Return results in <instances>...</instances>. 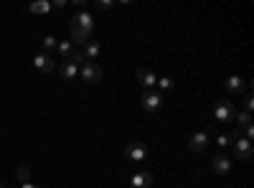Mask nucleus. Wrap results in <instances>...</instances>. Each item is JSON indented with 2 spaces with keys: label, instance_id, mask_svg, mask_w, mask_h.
I'll return each instance as SVG.
<instances>
[{
  "label": "nucleus",
  "instance_id": "f8f14e48",
  "mask_svg": "<svg viewBox=\"0 0 254 188\" xmlns=\"http://www.w3.org/2000/svg\"><path fill=\"white\" fill-rule=\"evenodd\" d=\"M76 71H79V66H76V64H71V61H64L61 69H59V76H61L64 81H69V79H74V76H76Z\"/></svg>",
  "mask_w": 254,
  "mask_h": 188
},
{
  "label": "nucleus",
  "instance_id": "4be33fe9",
  "mask_svg": "<svg viewBox=\"0 0 254 188\" xmlns=\"http://www.w3.org/2000/svg\"><path fill=\"white\" fill-rule=\"evenodd\" d=\"M18 181L20 183H28V168H20L18 171Z\"/></svg>",
  "mask_w": 254,
  "mask_h": 188
},
{
  "label": "nucleus",
  "instance_id": "39448f33",
  "mask_svg": "<svg viewBox=\"0 0 254 188\" xmlns=\"http://www.w3.org/2000/svg\"><path fill=\"white\" fill-rule=\"evenodd\" d=\"M137 81L140 87H145V92H153V87L158 84V76L150 69H137Z\"/></svg>",
  "mask_w": 254,
  "mask_h": 188
},
{
  "label": "nucleus",
  "instance_id": "dca6fc26",
  "mask_svg": "<svg viewBox=\"0 0 254 188\" xmlns=\"http://www.w3.org/2000/svg\"><path fill=\"white\" fill-rule=\"evenodd\" d=\"M99 51H102V49H99L97 41H87V46H84V51H81V54H84V59L89 61V59H97V56H99Z\"/></svg>",
  "mask_w": 254,
  "mask_h": 188
},
{
  "label": "nucleus",
  "instance_id": "393cba45",
  "mask_svg": "<svg viewBox=\"0 0 254 188\" xmlns=\"http://www.w3.org/2000/svg\"><path fill=\"white\" fill-rule=\"evenodd\" d=\"M0 188H8V186H3V183H0Z\"/></svg>",
  "mask_w": 254,
  "mask_h": 188
},
{
  "label": "nucleus",
  "instance_id": "0eeeda50",
  "mask_svg": "<svg viewBox=\"0 0 254 188\" xmlns=\"http://www.w3.org/2000/svg\"><path fill=\"white\" fill-rule=\"evenodd\" d=\"M71 26H76V28H81V31H92V33H94V18H92L87 10H81V13L74 15V23H71Z\"/></svg>",
  "mask_w": 254,
  "mask_h": 188
},
{
  "label": "nucleus",
  "instance_id": "5701e85b",
  "mask_svg": "<svg viewBox=\"0 0 254 188\" xmlns=\"http://www.w3.org/2000/svg\"><path fill=\"white\" fill-rule=\"evenodd\" d=\"M97 8H99V10H110L112 3H110V0H102V3H97Z\"/></svg>",
  "mask_w": 254,
  "mask_h": 188
},
{
  "label": "nucleus",
  "instance_id": "f03ea898",
  "mask_svg": "<svg viewBox=\"0 0 254 188\" xmlns=\"http://www.w3.org/2000/svg\"><path fill=\"white\" fill-rule=\"evenodd\" d=\"M79 74L87 84H97V81L102 79V69L97 64H92V61H84V64L79 66Z\"/></svg>",
  "mask_w": 254,
  "mask_h": 188
},
{
  "label": "nucleus",
  "instance_id": "6ab92c4d",
  "mask_svg": "<svg viewBox=\"0 0 254 188\" xmlns=\"http://www.w3.org/2000/svg\"><path fill=\"white\" fill-rule=\"evenodd\" d=\"M56 46H59V44H56L54 36H46V38H44V54H54Z\"/></svg>",
  "mask_w": 254,
  "mask_h": 188
},
{
  "label": "nucleus",
  "instance_id": "9b49d317",
  "mask_svg": "<svg viewBox=\"0 0 254 188\" xmlns=\"http://www.w3.org/2000/svg\"><path fill=\"white\" fill-rule=\"evenodd\" d=\"M229 171H231V160H229L226 155H216V158H214V173L226 176Z\"/></svg>",
  "mask_w": 254,
  "mask_h": 188
},
{
  "label": "nucleus",
  "instance_id": "aec40b11",
  "mask_svg": "<svg viewBox=\"0 0 254 188\" xmlns=\"http://www.w3.org/2000/svg\"><path fill=\"white\" fill-rule=\"evenodd\" d=\"M155 87H160L163 92H171V89H173V79H171V76H163V79H158Z\"/></svg>",
  "mask_w": 254,
  "mask_h": 188
},
{
  "label": "nucleus",
  "instance_id": "ddd939ff",
  "mask_svg": "<svg viewBox=\"0 0 254 188\" xmlns=\"http://www.w3.org/2000/svg\"><path fill=\"white\" fill-rule=\"evenodd\" d=\"M56 51H59V56H64V61H71V56H74V44H71V41H61V44L56 46Z\"/></svg>",
  "mask_w": 254,
  "mask_h": 188
},
{
  "label": "nucleus",
  "instance_id": "f3484780",
  "mask_svg": "<svg viewBox=\"0 0 254 188\" xmlns=\"http://www.w3.org/2000/svg\"><path fill=\"white\" fill-rule=\"evenodd\" d=\"M49 10H51V3H49V0H38V3L31 5V13H38V15H44V13H49Z\"/></svg>",
  "mask_w": 254,
  "mask_h": 188
},
{
  "label": "nucleus",
  "instance_id": "20e7f679",
  "mask_svg": "<svg viewBox=\"0 0 254 188\" xmlns=\"http://www.w3.org/2000/svg\"><path fill=\"white\" fill-rule=\"evenodd\" d=\"M33 66H36L38 71L49 74V71H54L56 61H54V56H51V54H36V56H33Z\"/></svg>",
  "mask_w": 254,
  "mask_h": 188
},
{
  "label": "nucleus",
  "instance_id": "7ed1b4c3",
  "mask_svg": "<svg viewBox=\"0 0 254 188\" xmlns=\"http://www.w3.org/2000/svg\"><path fill=\"white\" fill-rule=\"evenodd\" d=\"M125 155L130 160H135V163H142L147 158V145L145 142H130V145H127V150H125Z\"/></svg>",
  "mask_w": 254,
  "mask_h": 188
},
{
  "label": "nucleus",
  "instance_id": "412c9836",
  "mask_svg": "<svg viewBox=\"0 0 254 188\" xmlns=\"http://www.w3.org/2000/svg\"><path fill=\"white\" fill-rule=\"evenodd\" d=\"M254 110V99H252V94H247V99H244V112H252Z\"/></svg>",
  "mask_w": 254,
  "mask_h": 188
},
{
  "label": "nucleus",
  "instance_id": "a211bd4d",
  "mask_svg": "<svg viewBox=\"0 0 254 188\" xmlns=\"http://www.w3.org/2000/svg\"><path fill=\"white\" fill-rule=\"evenodd\" d=\"M237 122H239V127H252V115L249 112H237Z\"/></svg>",
  "mask_w": 254,
  "mask_h": 188
},
{
  "label": "nucleus",
  "instance_id": "1a4fd4ad",
  "mask_svg": "<svg viewBox=\"0 0 254 188\" xmlns=\"http://www.w3.org/2000/svg\"><path fill=\"white\" fill-rule=\"evenodd\" d=\"M206 145H208V135L203 130L201 132H193V135H190V140H188V148L193 150V153H201Z\"/></svg>",
  "mask_w": 254,
  "mask_h": 188
},
{
  "label": "nucleus",
  "instance_id": "4468645a",
  "mask_svg": "<svg viewBox=\"0 0 254 188\" xmlns=\"http://www.w3.org/2000/svg\"><path fill=\"white\" fill-rule=\"evenodd\" d=\"M242 89H244V79H242V76H229V79H226V92L237 94V92H242Z\"/></svg>",
  "mask_w": 254,
  "mask_h": 188
},
{
  "label": "nucleus",
  "instance_id": "f257e3e1",
  "mask_svg": "<svg viewBox=\"0 0 254 188\" xmlns=\"http://www.w3.org/2000/svg\"><path fill=\"white\" fill-rule=\"evenodd\" d=\"M214 117H216L219 122H231V120L237 117L234 104H231V102H224V99L214 102Z\"/></svg>",
  "mask_w": 254,
  "mask_h": 188
},
{
  "label": "nucleus",
  "instance_id": "423d86ee",
  "mask_svg": "<svg viewBox=\"0 0 254 188\" xmlns=\"http://www.w3.org/2000/svg\"><path fill=\"white\" fill-rule=\"evenodd\" d=\"M234 153H237L239 160H249V158H252V140H247V137H237V142H234Z\"/></svg>",
  "mask_w": 254,
  "mask_h": 188
},
{
  "label": "nucleus",
  "instance_id": "2eb2a0df",
  "mask_svg": "<svg viewBox=\"0 0 254 188\" xmlns=\"http://www.w3.org/2000/svg\"><path fill=\"white\" fill-rule=\"evenodd\" d=\"M71 38L76 44H87V41H92V31H81V28L71 26Z\"/></svg>",
  "mask_w": 254,
  "mask_h": 188
},
{
  "label": "nucleus",
  "instance_id": "9d476101",
  "mask_svg": "<svg viewBox=\"0 0 254 188\" xmlns=\"http://www.w3.org/2000/svg\"><path fill=\"white\" fill-rule=\"evenodd\" d=\"M153 183H155L153 173H135V176L130 178V186H132V188H150Z\"/></svg>",
  "mask_w": 254,
  "mask_h": 188
},
{
  "label": "nucleus",
  "instance_id": "b1692460",
  "mask_svg": "<svg viewBox=\"0 0 254 188\" xmlns=\"http://www.w3.org/2000/svg\"><path fill=\"white\" fill-rule=\"evenodd\" d=\"M20 188H38V186H33V183H20Z\"/></svg>",
  "mask_w": 254,
  "mask_h": 188
},
{
  "label": "nucleus",
  "instance_id": "6e6552de",
  "mask_svg": "<svg viewBox=\"0 0 254 188\" xmlns=\"http://www.w3.org/2000/svg\"><path fill=\"white\" fill-rule=\"evenodd\" d=\"M160 104H163V99H160L158 92H145V94H142V107H145L147 112H158Z\"/></svg>",
  "mask_w": 254,
  "mask_h": 188
}]
</instances>
